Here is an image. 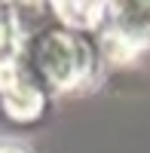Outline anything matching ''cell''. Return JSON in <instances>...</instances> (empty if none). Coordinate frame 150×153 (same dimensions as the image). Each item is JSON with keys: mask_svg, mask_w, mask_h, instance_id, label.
<instances>
[{"mask_svg": "<svg viewBox=\"0 0 150 153\" xmlns=\"http://www.w3.org/2000/svg\"><path fill=\"white\" fill-rule=\"evenodd\" d=\"M34 68L52 89L71 92L92 74V52L74 31H46L34 43Z\"/></svg>", "mask_w": 150, "mask_h": 153, "instance_id": "1", "label": "cell"}, {"mask_svg": "<svg viewBox=\"0 0 150 153\" xmlns=\"http://www.w3.org/2000/svg\"><path fill=\"white\" fill-rule=\"evenodd\" d=\"M120 19L117 22V34L135 37V40H147L150 34V6L147 3H126V6H114Z\"/></svg>", "mask_w": 150, "mask_h": 153, "instance_id": "2", "label": "cell"}, {"mask_svg": "<svg viewBox=\"0 0 150 153\" xmlns=\"http://www.w3.org/2000/svg\"><path fill=\"white\" fill-rule=\"evenodd\" d=\"M0 153H22V150H16V147H0Z\"/></svg>", "mask_w": 150, "mask_h": 153, "instance_id": "3", "label": "cell"}]
</instances>
